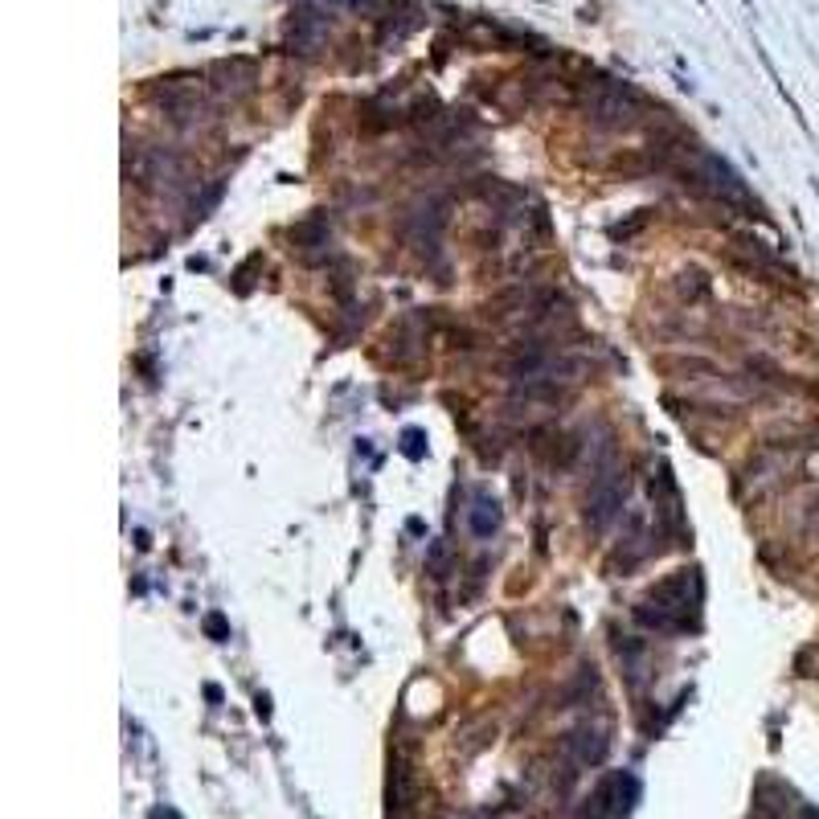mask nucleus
<instances>
[{"mask_svg": "<svg viewBox=\"0 0 819 819\" xmlns=\"http://www.w3.org/2000/svg\"><path fill=\"white\" fill-rule=\"evenodd\" d=\"M697 611H701V578L697 570H676L660 586H652L635 602V619L648 631H697Z\"/></svg>", "mask_w": 819, "mask_h": 819, "instance_id": "nucleus-1", "label": "nucleus"}, {"mask_svg": "<svg viewBox=\"0 0 819 819\" xmlns=\"http://www.w3.org/2000/svg\"><path fill=\"white\" fill-rule=\"evenodd\" d=\"M627 504V471L623 467H611L602 476L590 480V496H586V525L590 533H607L611 521L623 512Z\"/></svg>", "mask_w": 819, "mask_h": 819, "instance_id": "nucleus-2", "label": "nucleus"}, {"mask_svg": "<svg viewBox=\"0 0 819 819\" xmlns=\"http://www.w3.org/2000/svg\"><path fill=\"white\" fill-rule=\"evenodd\" d=\"M607 746H611V738H607V729H598V725H582V729H574V734L566 738V750L578 762H602Z\"/></svg>", "mask_w": 819, "mask_h": 819, "instance_id": "nucleus-3", "label": "nucleus"}, {"mask_svg": "<svg viewBox=\"0 0 819 819\" xmlns=\"http://www.w3.org/2000/svg\"><path fill=\"white\" fill-rule=\"evenodd\" d=\"M471 529H476V537H492L500 529V504L480 496L476 508H471Z\"/></svg>", "mask_w": 819, "mask_h": 819, "instance_id": "nucleus-4", "label": "nucleus"}, {"mask_svg": "<svg viewBox=\"0 0 819 819\" xmlns=\"http://www.w3.org/2000/svg\"><path fill=\"white\" fill-rule=\"evenodd\" d=\"M811 516H819V496H815V500H811Z\"/></svg>", "mask_w": 819, "mask_h": 819, "instance_id": "nucleus-5", "label": "nucleus"}]
</instances>
